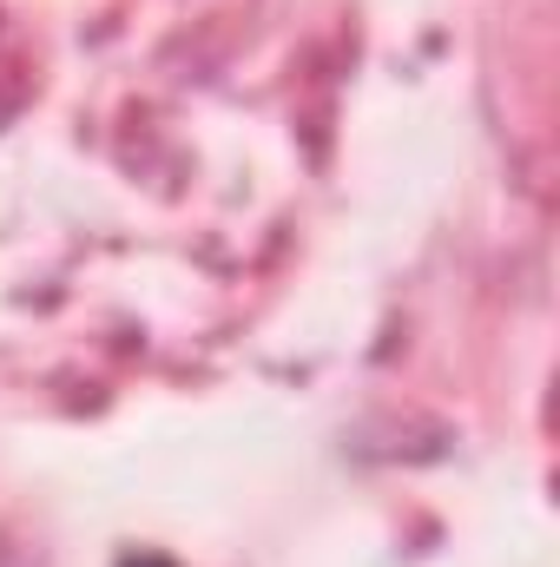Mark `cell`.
<instances>
[{
  "label": "cell",
  "instance_id": "obj_1",
  "mask_svg": "<svg viewBox=\"0 0 560 567\" xmlns=\"http://www.w3.org/2000/svg\"><path fill=\"white\" fill-rule=\"evenodd\" d=\"M126 567H165V561H126Z\"/></svg>",
  "mask_w": 560,
  "mask_h": 567
}]
</instances>
